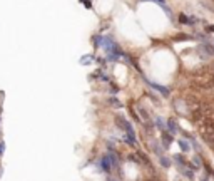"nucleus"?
<instances>
[{"instance_id":"3","label":"nucleus","mask_w":214,"mask_h":181,"mask_svg":"<svg viewBox=\"0 0 214 181\" xmlns=\"http://www.w3.org/2000/svg\"><path fill=\"white\" fill-rule=\"evenodd\" d=\"M172 141H174V138H172L171 133L162 131V147H164V149H169V146L172 144Z\"/></svg>"},{"instance_id":"1","label":"nucleus","mask_w":214,"mask_h":181,"mask_svg":"<svg viewBox=\"0 0 214 181\" xmlns=\"http://www.w3.org/2000/svg\"><path fill=\"white\" fill-rule=\"evenodd\" d=\"M117 121L122 122L121 126L124 127V131H126V141H127L129 144H132V146H134V144H136V133H134V129H132V126H130V122L126 121L124 118H117Z\"/></svg>"},{"instance_id":"12","label":"nucleus","mask_w":214,"mask_h":181,"mask_svg":"<svg viewBox=\"0 0 214 181\" xmlns=\"http://www.w3.org/2000/svg\"><path fill=\"white\" fill-rule=\"evenodd\" d=\"M161 164H162L164 168H169V166H171V159L166 158V156H161Z\"/></svg>"},{"instance_id":"11","label":"nucleus","mask_w":214,"mask_h":181,"mask_svg":"<svg viewBox=\"0 0 214 181\" xmlns=\"http://www.w3.org/2000/svg\"><path fill=\"white\" fill-rule=\"evenodd\" d=\"M179 147L182 149L184 153H187L189 151V144H187V141H184V139H179Z\"/></svg>"},{"instance_id":"4","label":"nucleus","mask_w":214,"mask_h":181,"mask_svg":"<svg viewBox=\"0 0 214 181\" xmlns=\"http://www.w3.org/2000/svg\"><path fill=\"white\" fill-rule=\"evenodd\" d=\"M110 168H112V163H110V159H109V154L102 156L101 158V169L102 171H105V173H109Z\"/></svg>"},{"instance_id":"6","label":"nucleus","mask_w":214,"mask_h":181,"mask_svg":"<svg viewBox=\"0 0 214 181\" xmlns=\"http://www.w3.org/2000/svg\"><path fill=\"white\" fill-rule=\"evenodd\" d=\"M202 168V164H201V158L199 156H194L193 161H191V169H194V171H197V169H201Z\"/></svg>"},{"instance_id":"10","label":"nucleus","mask_w":214,"mask_h":181,"mask_svg":"<svg viewBox=\"0 0 214 181\" xmlns=\"http://www.w3.org/2000/svg\"><path fill=\"white\" fill-rule=\"evenodd\" d=\"M156 126L159 127L161 131H166V126H167V124L164 122V119H161V118H156Z\"/></svg>"},{"instance_id":"13","label":"nucleus","mask_w":214,"mask_h":181,"mask_svg":"<svg viewBox=\"0 0 214 181\" xmlns=\"http://www.w3.org/2000/svg\"><path fill=\"white\" fill-rule=\"evenodd\" d=\"M85 57H87V59H80V64H90L92 62V59H90L92 55H85Z\"/></svg>"},{"instance_id":"9","label":"nucleus","mask_w":214,"mask_h":181,"mask_svg":"<svg viewBox=\"0 0 214 181\" xmlns=\"http://www.w3.org/2000/svg\"><path fill=\"white\" fill-rule=\"evenodd\" d=\"M166 124H167V129H169V133H171V134H174V133H176V131H177V126H176V122L172 121V119H169V121L166 122Z\"/></svg>"},{"instance_id":"8","label":"nucleus","mask_w":214,"mask_h":181,"mask_svg":"<svg viewBox=\"0 0 214 181\" xmlns=\"http://www.w3.org/2000/svg\"><path fill=\"white\" fill-rule=\"evenodd\" d=\"M147 84L151 86V87L157 89V91H159V92H161V94H164V96H167V94H169V89L162 87V86H159V84H154V82H149V80H147Z\"/></svg>"},{"instance_id":"2","label":"nucleus","mask_w":214,"mask_h":181,"mask_svg":"<svg viewBox=\"0 0 214 181\" xmlns=\"http://www.w3.org/2000/svg\"><path fill=\"white\" fill-rule=\"evenodd\" d=\"M199 52H202V55L204 57H207V55H214V45L211 42H202L199 44Z\"/></svg>"},{"instance_id":"14","label":"nucleus","mask_w":214,"mask_h":181,"mask_svg":"<svg viewBox=\"0 0 214 181\" xmlns=\"http://www.w3.org/2000/svg\"><path fill=\"white\" fill-rule=\"evenodd\" d=\"M206 32H214V25H209V27H206Z\"/></svg>"},{"instance_id":"16","label":"nucleus","mask_w":214,"mask_h":181,"mask_svg":"<svg viewBox=\"0 0 214 181\" xmlns=\"http://www.w3.org/2000/svg\"><path fill=\"white\" fill-rule=\"evenodd\" d=\"M107 181H114V180H112V178H109V180H107Z\"/></svg>"},{"instance_id":"5","label":"nucleus","mask_w":214,"mask_h":181,"mask_svg":"<svg viewBox=\"0 0 214 181\" xmlns=\"http://www.w3.org/2000/svg\"><path fill=\"white\" fill-rule=\"evenodd\" d=\"M152 2H156V4L159 5L161 9H162L164 12H166V13L169 15V19H172V12H171V9H169L167 5H166V2H164V0H152Z\"/></svg>"},{"instance_id":"15","label":"nucleus","mask_w":214,"mask_h":181,"mask_svg":"<svg viewBox=\"0 0 214 181\" xmlns=\"http://www.w3.org/2000/svg\"><path fill=\"white\" fill-rule=\"evenodd\" d=\"M2 153H4V143L0 141V156H2Z\"/></svg>"},{"instance_id":"7","label":"nucleus","mask_w":214,"mask_h":181,"mask_svg":"<svg viewBox=\"0 0 214 181\" xmlns=\"http://www.w3.org/2000/svg\"><path fill=\"white\" fill-rule=\"evenodd\" d=\"M179 20L182 22V24H187V25H194V24H196L197 22V19H189V15H184V13H182V15H181L179 17Z\"/></svg>"}]
</instances>
